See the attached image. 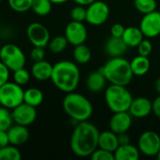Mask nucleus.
Instances as JSON below:
<instances>
[{"label": "nucleus", "mask_w": 160, "mask_h": 160, "mask_svg": "<svg viewBox=\"0 0 160 160\" xmlns=\"http://www.w3.org/2000/svg\"><path fill=\"white\" fill-rule=\"evenodd\" d=\"M11 115L15 124L28 127L35 122L37 118V110L36 107L22 102L12 109Z\"/></svg>", "instance_id": "9b49d317"}, {"label": "nucleus", "mask_w": 160, "mask_h": 160, "mask_svg": "<svg viewBox=\"0 0 160 160\" xmlns=\"http://www.w3.org/2000/svg\"><path fill=\"white\" fill-rule=\"evenodd\" d=\"M132 100V95L124 85L111 84L105 91L106 104L112 112H128Z\"/></svg>", "instance_id": "39448f33"}, {"label": "nucleus", "mask_w": 160, "mask_h": 160, "mask_svg": "<svg viewBox=\"0 0 160 160\" xmlns=\"http://www.w3.org/2000/svg\"><path fill=\"white\" fill-rule=\"evenodd\" d=\"M52 4H56V5H58V4H64V3H66L67 1H68V0H50Z\"/></svg>", "instance_id": "c03bdc74"}, {"label": "nucleus", "mask_w": 160, "mask_h": 160, "mask_svg": "<svg viewBox=\"0 0 160 160\" xmlns=\"http://www.w3.org/2000/svg\"><path fill=\"white\" fill-rule=\"evenodd\" d=\"M65 37L69 44L77 46L85 42L87 38V29L83 22L71 21L66 26Z\"/></svg>", "instance_id": "ddd939ff"}, {"label": "nucleus", "mask_w": 160, "mask_h": 160, "mask_svg": "<svg viewBox=\"0 0 160 160\" xmlns=\"http://www.w3.org/2000/svg\"><path fill=\"white\" fill-rule=\"evenodd\" d=\"M99 133L98 128L88 120L77 123L70 138L73 154L80 158L90 157L98 147Z\"/></svg>", "instance_id": "f257e3e1"}, {"label": "nucleus", "mask_w": 160, "mask_h": 160, "mask_svg": "<svg viewBox=\"0 0 160 160\" xmlns=\"http://www.w3.org/2000/svg\"><path fill=\"white\" fill-rule=\"evenodd\" d=\"M126 27L124 26V24L120 23V22H116L114 24H112V28H111V35L112 37H116V38H122L123 34L125 32Z\"/></svg>", "instance_id": "e433bc0d"}, {"label": "nucleus", "mask_w": 160, "mask_h": 160, "mask_svg": "<svg viewBox=\"0 0 160 160\" xmlns=\"http://www.w3.org/2000/svg\"><path fill=\"white\" fill-rule=\"evenodd\" d=\"M68 44V41L65 36H57L50 39L48 46L51 52H52L53 53H59L62 52L67 48Z\"/></svg>", "instance_id": "cd10ccee"}, {"label": "nucleus", "mask_w": 160, "mask_h": 160, "mask_svg": "<svg viewBox=\"0 0 160 160\" xmlns=\"http://www.w3.org/2000/svg\"><path fill=\"white\" fill-rule=\"evenodd\" d=\"M155 88H156L157 92L158 93V95H160V77L157 79V81L155 82Z\"/></svg>", "instance_id": "37998d69"}, {"label": "nucleus", "mask_w": 160, "mask_h": 160, "mask_svg": "<svg viewBox=\"0 0 160 160\" xmlns=\"http://www.w3.org/2000/svg\"><path fill=\"white\" fill-rule=\"evenodd\" d=\"M52 3L50 0H33L31 9L38 16H46L52 10Z\"/></svg>", "instance_id": "a878e982"}, {"label": "nucleus", "mask_w": 160, "mask_h": 160, "mask_svg": "<svg viewBox=\"0 0 160 160\" xmlns=\"http://www.w3.org/2000/svg\"><path fill=\"white\" fill-rule=\"evenodd\" d=\"M24 90L14 82H7L0 87V106L12 110L23 102Z\"/></svg>", "instance_id": "0eeeda50"}, {"label": "nucleus", "mask_w": 160, "mask_h": 160, "mask_svg": "<svg viewBox=\"0 0 160 160\" xmlns=\"http://www.w3.org/2000/svg\"><path fill=\"white\" fill-rule=\"evenodd\" d=\"M140 29L143 36L148 38H156L160 35V12L158 10L143 14L140 22Z\"/></svg>", "instance_id": "f8f14e48"}, {"label": "nucleus", "mask_w": 160, "mask_h": 160, "mask_svg": "<svg viewBox=\"0 0 160 160\" xmlns=\"http://www.w3.org/2000/svg\"><path fill=\"white\" fill-rule=\"evenodd\" d=\"M117 137H118V143H119V145L130 143V138H129V136L128 135L127 132L117 134Z\"/></svg>", "instance_id": "a19ab883"}, {"label": "nucleus", "mask_w": 160, "mask_h": 160, "mask_svg": "<svg viewBox=\"0 0 160 160\" xmlns=\"http://www.w3.org/2000/svg\"><path fill=\"white\" fill-rule=\"evenodd\" d=\"M9 69L0 61V87L8 82L9 80Z\"/></svg>", "instance_id": "4c0bfd02"}, {"label": "nucleus", "mask_w": 160, "mask_h": 160, "mask_svg": "<svg viewBox=\"0 0 160 160\" xmlns=\"http://www.w3.org/2000/svg\"><path fill=\"white\" fill-rule=\"evenodd\" d=\"M2 1H3V0H0V3H1V2H2Z\"/></svg>", "instance_id": "49530a36"}, {"label": "nucleus", "mask_w": 160, "mask_h": 160, "mask_svg": "<svg viewBox=\"0 0 160 160\" xmlns=\"http://www.w3.org/2000/svg\"><path fill=\"white\" fill-rule=\"evenodd\" d=\"M52 67L53 66L50 62L44 59L41 61L34 62L31 68V75L33 76V78L40 82L51 80Z\"/></svg>", "instance_id": "f3484780"}, {"label": "nucleus", "mask_w": 160, "mask_h": 160, "mask_svg": "<svg viewBox=\"0 0 160 160\" xmlns=\"http://www.w3.org/2000/svg\"><path fill=\"white\" fill-rule=\"evenodd\" d=\"M77 5H82V6H85L87 7L88 5H90L91 3H93L96 0H73Z\"/></svg>", "instance_id": "79ce46f5"}, {"label": "nucleus", "mask_w": 160, "mask_h": 160, "mask_svg": "<svg viewBox=\"0 0 160 160\" xmlns=\"http://www.w3.org/2000/svg\"><path fill=\"white\" fill-rule=\"evenodd\" d=\"M138 47V52L140 55H142V56H149L153 51V45H152V42L148 39H142L140 44L137 46Z\"/></svg>", "instance_id": "f704fd0d"}, {"label": "nucleus", "mask_w": 160, "mask_h": 160, "mask_svg": "<svg viewBox=\"0 0 160 160\" xmlns=\"http://www.w3.org/2000/svg\"><path fill=\"white\" fill-rule=\"evenodd\" d=\"M150 60L148 59L147 56H142V55H137L132 59L130 62V67L131 70L134 75L136 76H143L145 75L149 69H150Z\"/></svg>", "instance_id": "5701e85b"}, {"label": "nucleus", "mask_w": 160, "mask_h": 160, "mask_svg": "<svg viewBox=\"0 0 160 160\" xmlns=\"http://www.w3.org/2000/svg\"><path fill=\"white\" fill-rule=\"evenodd\" d=\"M14 121L11 115V112L8 109L0 106V130H6L13 125Z\"/></svg>", "instance_id": "c756f323"}, {"label": "nucleus", "mask_w": 160, "mask_h": 160, "mask_svg": "<svg viewBox=\"0 0 160 160\" xmlns=\"http://www.w3.org/2000/svg\"><path fill=\"white\" fill-rule=\"evenodd\" d=\"M0 61L11 71L24 68L26 58L20 47L8 43L0 48Z\"/></svg>", "instance_id": "423d86ee"}, {"label": "nucleus", "mask_w": 160, "mask_h": 160, "mask_svg": "<svg viewBox=\"0 0 160 160\" xmlns=\"http://www.w3.org/2000/svg\"><path fill=\"white\" fill-rule=\"evenodd\" d=\"M30 56H31V59H32L34 62H38V61L43 60L44 57H45V51H44V48L34 46V48L32 49V51H31V52H30Z\"/></svg>", "instance_id": "c9c22d12"}, {"label": "nucleus", "mask_w": 160, "mask_h": 160, "mask_svg": "<svg viewBox=\"0 0 160 160\" xmlns=\"http://www.w3.org/2000/svg\"><path fill=\"white\" fill-rule=\"evenodd\" d=\"M107 79L100 69L90 73L86 79V87L90 92L98 93L106 86Z\"/></svg>", "instance_id": "6ab92c4d"}, {"label": "nucleus", "mask_w": 160, "mask_h": 160, "mask_svg": "<svg viewBox=\"0 0 160 160\" xmlns=\"http://www.w3.org/2000/svg\"><path fill=\"white\" fill-rule=\"evenodd\" d=\"M152 112H154L157 117L160 118V95L152 102Z\"/></svg>", "instance_id": "58836bf2"}, {"label": "nucleus", "mask_w": 160, "mask_h": 160, "mask_svg": "<svg viewBox=\"0 0 160 160\" xmlns=\"http://www.w3.org/2000/svg\"><path fill=\"white\" fill-rule=\"evenodd\" d=\"M8 135L9 140V144L19 146L25 143L29 139V130L27 127L22 125H12L8 129Z\"/></svg>", "instance_id": "dca6fc26"}, {"label": "nucleus", "mask_w": 160, "mask_h": 160, "mask_svg": "<svg viewBox=\"0 0 160 160\" xmlns=\"http://www.w3.org/2000/svg\"><path fill=\"white\" fill-rule=\"evenodd\" d=\"M134 7L139 12L147 14L157 10L158 5L156 0H134Z\"/></svg>", "instance_id": "c85d7f7f"}, {"label": "nucleus", "mask_w": 160, "mask_h": 160, "mask_svg": "<svg viewBox=\"0 0 160 160\" xmlns=\"http://www.w3.org/2000/svg\"><path fill=\"white\" fill-rule=\"evenodd\" d=\"M128 48V45L122 38L111 37L105 44V52L108 55H110V57L123 56Z\"/></svg>", "instance_id": "a211bd4d"}, {"label": "nucleus", "mask_w": 160, "mask_h": 160, "mask_svg": "<svg viewBox=\"0 0 160 160\" xmlns=\"http://www.w3.org/2000/svg\"><path fill=\"white\" fill-rule=\"evenodd\" d=\"M44 99V96L41 90L36 87H31L28 88L24 91L23 93V102L33 106V107H38L39 106Z\"/></svg>", "instance_id": "b1692460"}, {"label": "nucleus", "mask_w": 160, "mask_h": 160, "mask_svg": "<svg viewBox=\"0 0 160 160\" xmlns=\"http://www.w3.org/2000/svg\"><path fill=\"white\" fill-rule=\"evenodd\" d=\"M74 47L75 48L73 50V58L75 62L81 65L87 64L91 60V57H92V52H91L90 48L84 43L74 46Z\"/></svg>", "instance_id": "393cba45"}, {"label": "nucleus", "mask_w": 160, "mask_h": 160, "mask_svg": "<svg viewBox=\"0 0 160 160\" xmlns=\"http://www.w3.org/2000/svg\"><path fill=\"white\" fill-rule=\"evenodd\" d=\"M110 8L104 2L96 0L86 8V22L92 25H101L109 18Z\"/></svg>", "instance_id": "6e6552de"}, {"label": "nucleus", "mask_w": 160, "mask_h": 160, "mask_svg": "<svg viewBox=\"0 0 160 160\" xmlns=\"http://www.w3.org/2000/svg\"><path fill=\"white\" fill-rule=\"evenodd\" d=\"M22 158L19 149L12 144L0 148V160H20Z\"/></svg>", "instance_id": "bb28decb"}, {"label": "nucleus", "mask_w": 160, "mask_h": 160, "mask_svg": "<svg viewBox=\"0 0 160 160\" xmlns=\"http://www.w3.org/2000/svg\"><path fill=\"white\" fill-rule=\"evenodd\" d=\"M140 150L131 143L119 145L114 152L115 160H138L140 158Z\"/></svg>", "instance_id": "412c9836"}, {"label": "nucleus", "mask_w": 160, "mask_h": 160, "mask_svg": "<svg viewBox=\"0 0 160 160\" xmlns=\"http://www.w3.org/2000/svg\"><path fill=\"white\" fill-rule=\"evenodd\" d=\"M70 18L72 21L83 22L86 20V8L85 6L77 5L70 11Z\"/></svg>", "instance_id": "473e14b6"}, {"label": "nucleus", "mask_w": 160, "mask_h": 160, "mask_svg": "<svg viewBox=\"0 0 160 160\" xmlns=\"http://www.w3.org/2000/svg\"><path fill=\"white\" fill-rule=\"evenodd\" d=\"M118 146L119 143H118V137L116 133H114L112 130H106L99 133V137H98L99 148L114 153Z\"/></svg>", "instance_id": "aec40b11"}, {"label": "nucleus", "mask_w": 160, "mask_h": 160, "mask_svg": "<svg viewBox=\"0 0 160 160\" xmlns=\"http://www.w3.org/2000/svg\"><path fill=\"white\" fill-rule=\"evenodd\" d=\"M128 112L135 118L147 117L152 112V101L144 97L133 98Z\"/></svg>", "instance_id": "2eb2a0df"}, {"label": "nucleus", "mask_w": 160, "mask_h": 160, "mask_svg": "<svg viewBox=\"0 0 160 160\" xmlns=\"http://www.w3.org/2000/svg\"><path fill=\"white\" fill-rule=\"evenodd\" d=\"M132 124V116L129 112H113L110 120V129L116 134L128 132Z\"/></svg>", "instance_id": "4468645a"}, {"label": "nucleus", "mask_w": 160, "mask_h": 160, "mask_svg": "<svg viewBox=\"0 0 160 160\" xmlns=\"http://www.w3.org/2000/svg\"><path fill=\"white\" fill-rule=\"evenodd\" d=\"M62 106L65 112L77 123L87 121L93 114V105L90 100L74 91L67 93Z\"/></svg>", "instance_id": "20e7f679"}, {"label": "nucleus", "mask_w": 160, "mask_h": 160, "mask_svg": "<svg viewBox=\"0 0 160 160\" xmlns=\"http://www.w3.org/2000/svg\"><path fill=\"white\" fill-rule=\"evenodd\" d=\"M33 0H8L9 8L16 12H26L31 9Z\"/></svg>", "instance_id": "7c9ffc66"}, {"label": "nucleus", "mask_w": 160, "mask_h": 160, "mask_svg": "<svg viewBox=\"0 0 160 160\" xmlns=\"http://www.w3.org/2000/svg\"><path fill=\"white\" fill-rule=\"evenodd\" d=\"M93 160H115L114 153L98 147L90 156Z\"/></svg>", "instance_id": "72a5a7b5"}, {"label": "nucleus", "mask_w": 160, "mask_h": 160, "mask_svg": "<svg viewBox=\"0 0 160 160\" xmlns=\"http://www.w3.org/2000/svg\"><path fill=\"white\" fill-rule=\"evenodd\" d=\"M99 69L104 74L107 82L111 84L127 86L134 76L131 70L130 62L123 56L111 57V59Z\"/></svg>", "instance_id": "7ed1b4c3"}, {"label": "nucleus", "mask_w": 160, "mask_h": 160, "mask_svg": "<svg viewBox=\"0 0 160 160\" xmlns=\"http://www.w3.org/2000/svg\"><path fill=\"white\" fill-rule=\"evenodd\" d=\"M156 157H157V158H158V159L160 160V150H159V152L157 154V156H156Z\"/></svg>", "instance_id": "a18cd8bd"}, {"label": "nucleus", "mask_w": 160, "mask_h": 160, "mask_svg": "<svg viewBox=\"0 0 160 160\" xmlns=\"http://www.w3.org/2000/svg\"><path fill=\"white\" fill-rule=\"evenodd\" d=\"M138 148L147 157H156L160 150V136L155 131H144L139 138Z\"/></svg>", "instance_id": "1a4fd4ad"}, {"label": "nucleus", "mask_w": 160, "mask_h": 160, "mask_svg": "<svg viewBox=\"0 0 160 160\" xmlns=\"http://www.w3.org/2000/svg\"><path fill=\"white\" fill-rule=\"evenodd\" d=\"M81 74L76 63L59 61L52 67L51 80L54 86L62 92L70 93L76 90L80 83Z\"/></svg>", "instance_id": "f03ea898"}, {"label": "nucleus", "mask_w": 160, "mask_h": 160, "mask_svg": "<svg viewBox=\"0 0 160 160\" xmlns=\"http://www.w3.org/2000/svg\"><path fill=\"white\" fill-rule=\"evenodd\" d=\"M122 38L124 39L128 47L134 48L140 44V42L144 38V36L142 30L140 29V27L129 26V27H126Z\"/></svg>", "instance_id": "4be33fe9"}, {"label": "nucleus", "mask_w": 160, "mask_h": 160, "mask_svg": "<svg viewBox=\"0 0 160 160\" xmlns=\"http://www.w3.org/2000/svg\"><path fill=\"white\" fill-rule=\"evenodd\" d=\"M26 36L33 46L45 48L51 39L48 28L40 22H32L26 28Z\"/></svg>", "instance_id": "9d476101"}, {"label": "nucleus", "mask_w": 160, "mask_h": 160, "mask_svg": "<svg viewBox=\"0 0 160 160\" xmlns=\"http://www.w3.org/2000/svg\"><path fill=\"white\" fill-rule=\"evenodd\" d=\"M30 77H31V74L24 68H22L13 71V82L21 86L27 84L30 81Z\"/></svg>", "instance_id": "2f4dec72"}, {"label": "nucleus", "mask_w": 160, "mask_h": 160, "mask_svg": "<svg viewBox=\"0 0 160 160\" xmlns=\"http://www.w3.org/2000/svg\"><path fill=\"white\" fill-rule=\"evenodd\" d=\"M8 144H9L8 131H6V130H0V148L6 146Z\"/></svg>", "instance_id": "ea45409f"}]
</instances>
